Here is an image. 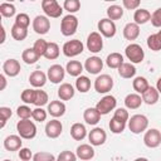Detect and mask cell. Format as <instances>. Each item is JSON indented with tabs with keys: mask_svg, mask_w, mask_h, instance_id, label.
<instances>
[{
	"mask_svg": "<svg viewBox=\"0 0 161 161\" xmlns=\"http://www.w3.org/2000/svg\"><path fill=\"white\" fill-rule=\"evenodd\" d=\"M16 131L21 138L31 140L36 135V126L30 119H21L16 123Z\"/></svg>",
	"mask_w": 161,
	"mask_h": 161,
	"instance_id": "1",
	"label": "cell"
},
{
	"mask_svg": "<svg viewBox=\"0 0 161 161\" xmlns=\"http://www.w3.org/2000/svg\"><path fill=\"white\" fill-rule=\"evenodd\" d=\"M78 28V18L73 14L65 15L60 21V33L64 36H70L77 31Z\"/></svg>",
	"mask_w": 161,
	"mask_h": 161,
	"instance_id": "2",
	"label": "cell"
},
{
	"mask_svg": "<svg viewBox=\"0 0 161 161\" xmlns=\"http://www.w3.org/2000/svg\"><path fill=\"white\" fill-rule=\"evenodd\" d=\"M148 127V119L143 114H135L128 119V128L132 133H141Z\"/></svg>",
	"mask_w": 161,
	"mask_h": 161,
	"instance_id": "3",
	"label": "cell"
},
{
	"mask_svg": "<svg viewBox=\"0 0 161 161\" xmlns=\"http://www.w3.org/2000/svg\"><path fill=\"white\" fill-rule=\"evenodd\" d=\"M125 54L127 57L128 60H131V63H141L145 58V52L142 49V47L140 44H136V43H131L126 47L125 49Z\"/></svg>",
	"mask_w": 161,
	"mask_h": 161,
	"instance_id": "4",
	"label": "cell"
},
{
	"mask_svg": "<svg viewBox=\"0 0 161 161\" xmlns=\"http://www.w3.org/2000/svg\"><path fill=\"white\" fill-rule=\"evenodd\" d=\"M83 49H84L83 43H82L80 40H78V39H73V40L65 42L62 50H63V54H64L65 57L72 58V57H77V55L82 54Z\"/></svg>",
	"mask_w": 161,
	"mask_h": 161,
	"instance_id": "5",
	"label": "cell"
},
{
	"mask_svg": "<svg viewBox=\"0 0 161 161\" xmlns=\"http://www.w3.org/2000/svg\"><path fill=\"white\" fill-rule=\"evenodd\" d=\"M42 9L44 14L49 18H59L63 13L62 6L55 0H43L42 1Z\"/></svg>",
	"mask_w": 161,
	"mask_h": 161,
	"instance_id": "6",
	"label": "cell"
},
{
	"mask_svg": "<svg viewBox=\"0 0 161 161\" xmlns=\"http://www.w3.org/2000/svg\"><path fill=\"white\" fill-rule=\"evenodd\" d=\"M113 88V79L108 74H101L94 80V89L98 93H108Z\"/></svg>",
	"mask_w": 161,
	"mask_h": 161,
	"instance_id": "7",
	"label": "cell"
},
{
	"mask_svg": "<svg viewBox=\"0 0 161 161\" xmlns=\"http://www.w3.org/2000/svg\"><path fill=\"white\" fill-rule=\"evenodd\" d=\"M116 104H117L116 98H114L113 96H111V94H107V96H104L103 98H101V99L97 102L96 108H97V111H98V112L101 113V116H102V114H107V113H109L112 109H114V108H116Z\"/></svg>",
	"mask_w": 161,
	"mask_h": 161,
	"instance_id": "8",
	"label": "cell"
},
{
	"mask_svg": "<svg viewBox=\"0 0 161 161\" xmlns=\"http://www.w3.org/2000/svg\"><path fill=\"white\" fill-rule=\"evenodd\" d=\"M103 48V39L98 31H92L87 38V49L92 53H98Z\"/></svg>",
	"mask_w": 161,
	"mask_h": 161,
	"instance_id": "9",
	"label": "cell"
},
{
	"mask_svg": "<svg viewBox=\"0 0 161 161\" xmlns=\"http://www.w3.org/2000/svg\"><path fill=\"white\" fill-rule=\"evenodd\" d=\"M50 29V20L48 16L44 15H36L33 20V30L36 34H47Z\"/></svg>",
	"mask_w": 161,
	"mask_h": 161,
	"instance_id": "10",
	"label": "cell"
},
{
	"mask_svg": "<svg viewBox=\"0 0 161 161\" xmlns=\"http://www.w3.org/2000/svg\"><path fill=\"white\" fill-rule=\"evenodd\" d=\"M143 142L147 147L155 148L161 143V132L157 128H150L143 136Z\"/></svg>",
	"mask_w": 161,
	"mask_h": 161,
	"instance_id": "11",
	"label": "cell"
},
{
	"mask_svg": "<svg viewBox=\"0 0 161 161\" xmlns=\"http://www.w3.org/2000/svg\"><path fill=\"white\" fill-rule=\"evenodd\" d=\"M98 30H99L101 35H103L106 38H112L116 34V24L112 20H109L108 18L101 19L98 21Z\"/></svg>",
	"mask_w": 161,
	"mask_h": 161,
	"instance_id": "12",
	"label": "cell"
},
{
	"mask_svg": "<svg viewBox=\"0 0 161 161\" xmlns=\"http://www.w3.org/2000/svg\"><path fill=\"white\" fill-rule=\"evenodd\" d=\"M103 68V60L97 57V55H93V57H89L86 59V63H84V69L91 73V74H98Z\"/></svg>",
	"mask_w": 161,
	"mask_h": 161,
	"instance_id": "13",
	"label": "cell"
},
{
	"mask_svg": "<svg viewBox=\"0 0 161 161\" xmlns=\"http://www.w3.org/2000/svg\"><path fill=\"white\" fill-rule=\"evenodd\" d=\"M64 74H65V69L60 65V64H53L49 67L48 69V79L52 83H60L64 79Z\"/></svg>",
	"mask_w": 161,
	"mask_h": 161,
	"instance_id": "14",
	"label": "cell"
},
{
	"mask_svg": "<svg viewBox=\"0 0 161 161\" xmlns=\"http://www.w3.org/2000/svg\"><path fill=\"white\" fill-rule=\"evenodd\" d=\"M106 138H107V135H106L104 130L101 128V127H94L88 133V140H89L92 146H101V145H103L106 142Z\"/></svg>",
	"mask_w": 161,
	"mask_h": 161,
	"instance_id": "15",
	"label": "cell"
},
{
	"mask_svg": "<svg viewBox=\"0 0 161 161\" xmlns=\"http://www.w3.org/2000/svg\"><path fill=\"white\" fill-rule=\"evenodd\" d=\"M3 70H4V74H6L8 77H16L20 70H21V67H20V63L11 58V59H8L4 62L3 64Z\"/></svg>",
	"mask_w": 161,
	"mask_h": 161,
	"instance_id": "16",
	"label": "cell"
},
{
	"mask_svg": "<svg viewBox=\"0 0 161 161\" xmlns=\"http://www.w3.org/2000/svg\"><path fill=\"white\" fill-rule=\"evenodd\" d=\"M63 131V126L60 123V121L58 119H50L47 125H45V135L49 138H57L60 136Z\"/></svg>",
	"mask_w": 161,
	"mask_h": 161,
	"instance_id": "17",
	"label": "cell"
},
{
	"mask_svg": "<svg viewBox=\"0 0 161 161\" xmlns=\"http://www.w3.org/2000/svg\"><path fill=\"white\" fill-rule=\"evenodd\" d=\"M75 155L78 158L83 160V161H88V160H92L94 157V148L92 147V145L83 143V145H79L77 147Z\"/></svg>",
	"mask_w": 161,
	"mask_h": 161,
	"instance_id": "18",
	"label": "cell"
},
{
	"mask_svg": "<svg viewBox=\"0 0 161 161\" xmlns=\"http://www.w3.org/2000/svg\"><path fill=\"white\" fill-rule=\"evenodd\" d=\"M47 111L52 117L58 118V117H62L65 113V104L62 101H52L48 104V109Z\"/></svg>",
	"mask_w": 161,
	"mask_h": 161,
	"instance_id": "19",
	"label": "cell"
},
{
	"mask_svg": "<svg viewBox=\"0 0 161 161\" xmlns=\"http://www.w3.org/2000/svg\"><path fill=\"white\" fill-rule=\"evenodd\" d=\"M21 137L18 136V135H10L8 136L5 140H4V147L8 150V151H18L21 148Z\"/></svg>",
	"mask_w": 161,
	"mask_h": 161,
	"instance_id": "20",
	"label": "cell"
},
{
	"mask_svg": "<svg viewBox=\"0 0 161 161\" xmlns=\"http://www.w3.org/2000/svg\"><path fill=\"white\" fill-rule=\"evenodd\" d=\"M140 35V25L133 23H127L123 28V36L127 40H136Z\"/></svg>",
	"mask_w": 161,
	"mask_h": 161,
	"instance_id": "21",
	"label": "cell"
},
{
	"mask_svg": "<svg viewBox=\"0 0 161 161\" xmlns=\"http://www.w3.org/2000/svg\"><path fill=\"white\" fill-rule=\"evenodd\" d=\"M47 78H48V75L44 72H42V70H34L29 75V82H30V84L33 87L40 88V87H43L47 83Z\"/></svg>",
	"mask_w": 161,
	"mask_h": 161,
	"instance_id": "22",
	"label": "cell"
},
{
	"mask_svg": "<svg viewBox=\"0 0 161 161\" xmlns=\"http://www.w3.org/2000/svg\"><path fill=\"white\" fill-rule=\"evenodd\" d=\"M74 88L70 83H62L58 88V97L62 99V101H69L70 98L74 97Z\"/></svg>",
	"mask_w": 161,
	"mask_h": 161,
	"instance_id": "23",
	"label": "cell"
},
{
	"mask_svg": "<svg viewBox=\"0 0 161 161\" xmlns=\"http://www.w3.org/2000/svg\"><path fill=\"white\" fill-rule=\"evenodd\" d=\"M83 119L86 121V123L88 125H97L101 119V113L97 111V108L94 107H89L83 112Z\"/></svg>",
	"mask_w": 161,
	"mask_h": 161,
	"instance_id": "24",
	"label": "cell"
},
{
	"mask_svg": "<svg viewBox=\"0 0 161 161\" xmlns=\"http://www.w3.org/2000/svg\"><path fill=\"white\" fill-rule=\"evenodd\" d=\"M142 102H143L142 101V97L140 94H137V93H130L125 98V106L127 108H130V109H137V108H140L141 104H142Z\"/></svg>",
	"mask_w": 161,
	"mask_h": 161,
	"instance_id": "25",
	"label": "cell"
},
{
	"mask_svg": "<svg viewBox=\"0 0 161 161\" xmlns=\"http://www.w3.org/2000/svg\"><path fill=\"white\" fill-rule=\"evenodd\" d=\"M70 136L73 140L75 141H82L86 136H87V130H86V126L77 122V123H73L72 127H70Z\"/></svg>",
	"mask_w": 161,
	"mask_h": 161,
	"instance_id": "26",
	"label": "cell"
},
{
	"mask_svg": "<svg viewBox=\"0 0 161 161\" xmlns=\"http://www.w3.org/2000/svg\"><path fill=\"white\" fill-rule=\"evenodd\" d=\"M158 97H160V93L155 87H148L147 91H145L142 93V101L146 104H150V106L155 104L158 101Z\"/></svg>",
	"mask_w": 161,
	"mask_h": 161,
	"instance_id": "27",
	"label": "cell"
},
{
	"mask_svg": "<svg viewBox=\"0 0 161 161\" xmlns=\"http://www.w3.org/2000/svg\"><path fill=\"white\" fill-rule=\"evenodd\" d=\"M123 63H125V62H123L122 54H119V53H117V52L108 54L107 58H106V64H107L109 68H113V69H118Z\"/></svg>",
	"mask_w": 161,
	"mask_h": 161,
	"instance_id": "28",
	"label": "cell"
},
{
	"mask_svg": "<svg viewBox=\"0 0 161 161\" xmlns=\"http://www.w3.org/2000/svg\"><path fill=\"white\" fill-rule=\"evenodd\" d=\"M65 70L68 72L69 75L78 78V77L80 75V73L83 72V65H82V63L78 62V60H69V62L67 63V65H65Z\"/></svg>",
	"mask_w": 161,
	"mask_h": 161,
	"instance_id": "29",
	"label": "cell"
},
{
	"mask_svg": "<svg viewBox=\"0 0 161 161\" xmlns=\"http://www.w3.org/2000/svg\"><path fill=\"white\" fill-rule=\"evenodd\" d=\"M133 20L137 25L145 24L148 20H151V13L147 9H137L133 14Z\"/></svg>",
	"mask_w": 161,
	"mask_h": 161,
	"instance_id": "30",
	"label": "cell"
},
{
	"mask_svg": "<svg viewBox=\"0 0 161 161\" xmlns=\"http://www.w3.org/2000/svg\"><path fill=\"white\" fill-rule=\"evenodd\" d=\"M118 74H119V77H122L125 79L132 78L136 74V68H135V65L132 63H123L118 68Z\"/></svg>",
	"mask_w": 161,
	"mask_h": 161,
	"instance_id": "31",
	"label": "cell"
},
{
	"mask_svg": "<svg viewBox=\"0 0 161 161\" xmlns=\"http://www.w3.org/2000/svg\"><path fill=\"white\" fill-rule=\"evenodd\" d=\"M147 47L153 52L161 50V30H158L156 34H151L147 38Z\"/></svg>",
	"mask_w": 161,
	"mask_h": 161,
	"instance_id": "32",
	"label": "cell"
},
{
	"mask_svg": "<svg viewBox=\"0 0 161 161\" xmlns=\"http://www.w3.org/2000/svg\"><path fill=\"white\" fill-rule=\"evenodd\" d=\"M75 88L80 93H87L91 88V79L86 75H79L75 80Z\"/></svg>",
	"mask_w": 161,
	"mask_h": 161,
	"instance_id": "33",
	"label": "cell"
},
{
	"mask_svg": "<svg viewBox=\"0 0 161 161\" xmlns=\"http://www.w3.org/2000/svg\"><path fill=\"white\" fill-rule=\"evenodd\" d=\"M132 87H133V89L137 93H141L142 94L145 91H147V88L150 87V84H148V82H147V79L145 77H136L133 79V82H132Z\"/></svg>",
	"mask_w": 161,
	"mask_h": 161,
	"instance_id": "34",
	"label": "cell"
},
{
	"mask_svg": "<svg viewBox=\"0 0 161 161\" xmlns=\"http://www.w3.org/2000/svg\"><path fill=\"white\" fill-rule=\"evenodd\" d=\"M26 35H28V29L26 28H23V26H20V25H18V24L14 23V25L11 26V36L15 40L21 42V40H24L26 38Z\"/></svg>",
	"mask_w": 161,
	"mask_h": 161,
	"instance_id": "35",
	"label": "cell"
},
{
	"mask_svg": "<svg viewBox=\"0 0 161 161\" xmlns=\"http://www.w3.org/2000/svg\"><path fill=\"white\" fill-rule=\"evenodd\" d=\"M39 58H40V57L35 53V50H34L33 48H26V49L23 52V54H21V59H23L26 64H34V63L38 62Z\"/></svg>",
	"mask_w": 161,
	"mask_h": 161,
	"instance_id": "36",
	"label": "cell"
},
{
	"mask_svg": "<svg viewBox=\"0 0 161 161\" xmlns=\"http://www.w3.org/2000/svg\"><path fill=\"white\" fill-rule=\"evenodd\" d=\"M107 16L109 20H118L123 16V9L119 5H111L107 9Z\"/></svg>",
	"mask_w": 161,
	"mask_h": 161,
	"instance_id": "37",
	"label": "cell"
},
{
	"mask_svg": "<svg viewBox=\"0 0 161 161\" xmlns=\"http://www.w3.org/2000/svg\"><path fill=\"white\" fill-rule=\"evenodd\" d=\"M108 126H109L111 132H113V133H122L125 131V128H126V122H123V121H121V119H118L116 117H112Z\"/></svg>",
	"mask_w": 161,
	"mask_h": 161,
	"instance_id": "38",
	"label": "cell"
},
{
	"mask_svg": "<svg viewBox=\"0 0 161 161\" xmlns=\"http://www.w3.org/2000/svg\"><path fill=\"white\" fill-rule=\"evenodd\" d=\"M44 57L49 60H53V59H57L59 57V47L57 43H48V48H47V52L44 54Z\"/></svg>",
	"mask_w": 161,
	"mask_h": 161,
	"instance_id": "39",
	"label": "cell"
},
{
	"mask_svg": "<svg viewBox=\"0 0 161 161\" xmlns=\"http://www.w3.org/2000/svg\"><path fill=\"white\" fill-rule=\"evenodd\" d=\"M16 13V9L13 4L10 3H3L0 5V14L4 16V18H11L14 16Z\"/></svg>",
	"mask_w": 161,
	"mask_h": 161,
	"instance_id": "40",
	"label": "cell"
},
{
	"mask_svg": "<svg viewBox=\"0 0 161 161\" xmlns=\"http://www.w3.org/2000/svg\"><path fill=\"white\" fill-rule=\"evenodd\" d=\"M35 93H36V89H31V88H28V89H24L23 92H21V94H20V98H21V101L24 102V103H26V104H34V102H35Z\"/></svg>",
	"mask_w": 161,
	"mask_h": 161,
	"instance_id": "41",
	"label": "cell"
},
{
	"mask_svg": "<svg viewBox=\"0 0 161 161\" xmlns=\"http://www.w3.org/2000/svg\"><path fill=\"white\" fill-rule=\"evenodd\" d=\"M47 48H48V42L44 40V39H38L35 40L34 45H33V49L35 50V53L39 55V57H44L45 52H47Z\"/></svg>",
	"mask_w": 161,
	"mask_h": 161,
	"instance_id": "42",
	"label": "cell"
},
{
	"mask_svg": "<svg viewBox=\"0 0 161 161\" xmlns=\"http://www.w3.org/2000/svg\"><path fill=\"white\" fill-rule=\"evenodd\" d=\"M63 8L69 14H73L80 9V3H79V0H65L63 4Z\"/></svg>",
	"mask_w": 161,
	"mask_h": 161,
	"instance_id": "43",
	"label": "cell"
},
{
	"mask_svg": "<svg viewBox=\"0 0 161 161\" xmlns=\"http://www.w3.org/2000/svg\"><path fill=\"white\" fill-rule=\"evenodd\" d=\"M48 103V94L47 92L42 91V89H36V93H35V102L34 104L36 107H43L44 104Z\"/></svg>",
	"mask_w": 161,
	"mask_h": 161,
	"instance_id": "44",
	"label": "cell"
},
{
	"mask_svg": "<svg viewBox=\"0 0 161 161\" xmlns=\"http://www.w3.org/2000/svg\"><path fill=\"white\" fill-rule=\"evenodd\" d=\"M16 114L19 116L20 119H29L33 116V109H30V107L28 106H19L16 109Z\"/></svg>",
	"mask_w": 161,
	"mask_h": 161,
	"instance_id": "45",
	"label": "cell"
},
{
	"mask_svg": "<svg viewBox=\"0 0 161 161\" xmlns=\"http://www.w3.org/2000/svg\"><path fill=\"white\" fill-rule=\"evenodd\" d=\"M33 161H55V157L53 153L42 151V152H36L33 156Z\"/></svg>",
	"mask_w": 161,
	"mask_h": 161,
	"instance_id": "46",
	"label": "cell"
},
{
	"mask_svg": "<svg viewBox=\"0 0 161 161\" xmlns=\"http://www.w3.org/2000/svg\"><path fill=\"white\" fill-rule=\"evenodd\" d=\"M34 121L36 122H44L47 119V111H44L42 107H36L33 109V116Z\"/></svg>",
	"mask_w": 161,
	"mask_h": 161,
	"instance_id": "47",
	"label": "cell"
},
{
	"mask_svg": "<svg viewBox=\"0 0 161 161\" xmlns=\"http://www.w3.org/2000/svg\"><path fill=\"white\" fill-rule=\"evenodd\" d=\"M15 24H18V25H20V26L28 29V26H29V24H30V18L28 16V14L20 13V14H18L16 18H15Z\"/></svg>",
	"mask_w": 161,
	"mask_h": 161,
	"instance_id": "48",
	"label": "cell"
},
{
	"mask_svg": "<svg viewBox=\"0 0 161 161\" xmlns=\"http://www.w3.org/2000/svg\"><path fill=\"white\" fill-rule=\"evenodd\" d=\"M11 114H13V112H11V109H10L9 107H0V119H1L0 127H1V128L5 126L6 121L11 117Z\"/></svg>",
	"mask_w": 161,
	"mask_h": 161,
	"instance_id": "49",
	"label": "cell"
},
{
	"mask_svg": "<svg viewBox=\"0 0 161 161\" xmlns=\"http://www.w3.org/2000/svg\"><path fill=\"white\" fill-rule=\"evenodd\" d=\"M58 161H75L77 160V155L73 153L72 151H62L58 155Z\"/></svg>",
	"mask_w": 161,
	"mask_h": 161,
	"instance_id": "50",
	"label": "cell"
},
{
	"mask_svg": "<svg viewBox=\"0 0 161 161\" xmlns=\"http://www.w3.org/2000/svg\"><path fill=\"white\" fill-rule=\"evenodd\" d=\"M151 24L155 28H160L161 26V8L156 9L152 14H151Z\"/></svg>",
	"mask_w": 161,
	"mask_h": 161,
	"instance_id": "51",
	"label": "cell"
},
{
	"mask_svg": "<svg viewBox=\"0 0 161 161\" xmlns=\"http://www.w3.org/2000/svg\"><path fill=\"white\" fill-rule=\"evenodd\" d=\"M113 117H116V118H118V119H121V121H123V122H127V121L130 119V114H128V112H127L125 108H117V109L114 111Z\"/></svg>",
	"mask_w": 161,
	"mask_h": 161,
	"instance_id": "52",
	"label": "cell"
},
{
	"mask_svg": "<svg viewBox=\"0 0 161 161\" xmlns=\"http://www.w3.org/2000/svg\"><path fill=\"white\" fill-rule=\"evenodd\" d=\"M33 157V153L30 151V148L28 147H21L19 150V158L21 161H30V158Z\"/></svg>",
	"mask_w": 161,
	"mask_h": 161,
	"instance_id": "53",
	"label": "cell"
},
{
	"mask_svg": "<svg viewBox=\"0 0 161 161\" xmlns=\"http://www.w3.org/2000/svg\"><path fill=\"white\" fill-rule=\"evenodd\" d=\"M123 6L128 10H135L140 6V0H123L122 1Z\"/></svg>",
	"mask_w": 161,
	"mask_h": 161,
	"instance_id": "54",
	"label": "cell"
},
{
	"mask_svg": "<svg viewBox=\"0 0 161 161\" xmlns=\"http://www.w3.org/2000/svg\"><path fill=\"white\" fill-rule=\"evenodd\" d=\"M0 80H1V87H0V89L4 91V89H5V86H6V79H5V75H4V74L0 75Z\"/></svg>",
	"mask_w": 161,
	"mask_h": 161,
	"instance_id": "55",
	"label": "cell"
},
{
	"mask_svg": "<svg viewBox=\"0 0 161 161\" xmlns=\"http://www.w3.org/2000/svg\"><path fill=\"white\" fill-rule=\"evenodd\" d=\"M156 89L158 91V93H161V77L157 79V83H156Z\"/></svg>",
	"mask_w": 161,
	"mask_h": 161,
	"instance_id": "56",
	"label": "cell"
},
{
	"mask_svg": "<svg viewBox=\"0 0 161 161\" xmlns=\"http://www.w3.org/2000/svg\"><path fill=\"white\" fill-rule=\"evenodd\" d=\"M1 33H3V38H1L0 43H4L5 42V29H4V26H1Z\"/></svg>",
	"mask_w": 161,
	"mask_h": 161,
	"instance_id": "57",
	"label": "cell"
},
{
	"mask_svg": "<svg viewBox=\"0 0 161 161\" xmlns=\"http://www.w3.org/2000/svg\"><path fill=\"white\" fill-rule=\"evenodd\" d=\"M133 161H148L146 157H137V158H135Z\"/></svg>",
	"mask_w": 161,
	"mask_h": 161,
	"instance_id": "58",
	"label": "cell"
},
{
	"mask_svg": "<svg viewBox=\"0 0 161 161\" xmlns=\"http://www.w3.org/2000/svg\"><path fill=\"white\" fill-rule=\"evenodd\" d=\"M4 161H11V160H4Z\"/></svg>",
	"mask_w": 161,
	"mask_h": 161,
	"instance_id": "59",
	"label": "cell"
},
{
	"mask_svg": "<svg viewBox=\"0 0 161 161\" xmlns=\"http://www.w3.org/2000/svg\"><path fill=\"white\" fill-rule=\"evenodd\" d=\"M55 161H58V160H55Z\"/></svg>",
	"mask_w": 161,
	"mask_h": 161,
	"instance_id": "60",
	"label": "cell"
}]
</instances>
